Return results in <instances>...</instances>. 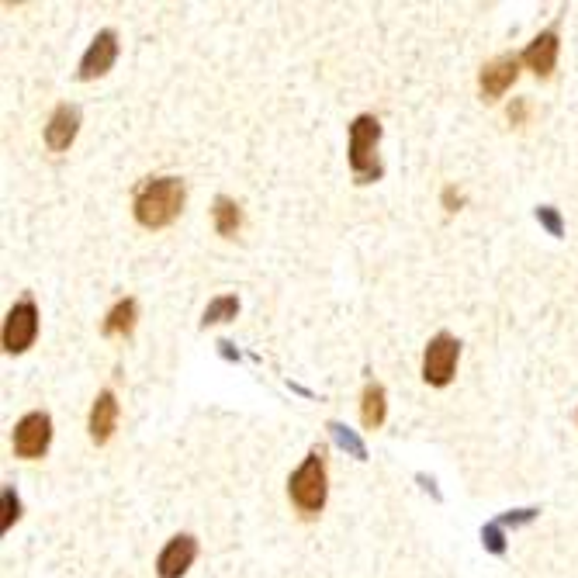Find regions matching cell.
I'll return each instance as SVG.
<instances>
[{
    "label": "cell",
    "mask_w": 578,
    "mask_h": 578,
    "mask_svg": "<svg viewBox=\"0 0 578 578\" xmlns=\"http://www.w3.org/2000/svg\"><path fill=\"white\" fill-rule=\"evenodd\" d=\"M184 180L180 177H149L132 198V215L142 229H167L184 208Z\"/></svg>",
    "instance_id": "obj_1"
},
{
    "label": "cell",
    "mask_w": 578,
    "mask_h": 578,
    "mask_svg": "<svg viewBox=\"0 0 578 578\" xmlns=\"http://www.w3.org/2000/svg\"><path fill=\"white\" fill-rule=\"evenodd\" d=\"M378 139L381 122L374 115H357L350 122V170L357 184H374L385 177V167L378 163Z\"/></svg>",
    "instance_id": "obj_2"
},
{
    "label": "cell",
    "mask_w": 578,
    "mask_h": 578,
    "mask_svg": "<svg viewBox=\"0 0 578 578\" xmlns=\"http://www.w3.org/2000/svg\"><path fill=\"white\" fill-rule=\"evenodd\" d=\"M288 495L298 506V513L315 516L326 506V457L315 447L309 450V457L302 461V468L288 478Z\"/></svg>",
    "instance_id": "obj_3"
},
{
    "label": "cell",
    "mask_w": 578,
    "mask_h": 578,
    "mask_svg": "<svg viewBox=\"0 0 578 578\" xmlns=\"http://www.w3.org/2000/svg\"><path fill=\"white\" fill-rule=\"evenodd\" d=\"M457 357H461V343L454 340L450 333H437L430 343H426V354H423V378L426 385L433 388H444L454 381L457 371Z\"/></svg>",
    "instance_id": "obj_4"
},
{
    "label": "cell",
    "mask_w": 578,
    "mask_h": 578,
    "mask_svg": "<svg viewBox=\"0 0 578 578\" xmlns=\"http://www.w3.org/2000/svg\"><path fill=\"white\" fill-rule=\"evenodd\" d=\"M49 440H52V419L49 412H28V416L18 419L14 426V454L25 457V461H39V457L49 450Z\"/></svg>",
    "instance_id": "obj_5"
},
{
    "label": "cell",
    "mask_w": 578,
    "mask_h": 578,
    "mask_svg": "<svg viewBox=\"0 0 578 578\" xmlns=\"http://www.w3.org/2000/svg\"><path fill=\"white\" fill-rule=\"evenodd\" d=\"M39 336V309L32 298H21L4 319V350L7 354H25Z\"/></svg>",
    "instance_id": "obj_6"
},
{
    "label": "cell",
    "mask_w": 578,
    "mask_h": 578,
    "mask_svg": "<svg viewBox=\"0 0 578 578\" xmlns=\"http://www.w3.org/2000/svg\"><path fill=\"white\" fill-rule=\"evenodd\" d=\"M520 63H523L520 56L506 52V56H495L482 66V73H478V90H482L485 101H499V97L516 84V77H520Z\"/></svg>",
    "instance_id": "obj_7"
},
{
    "label": "cell",
    "mask_w": 578,
    "mask_h": 578,
    "mask_svg": "<svg viewBox=\"0 0 578 578\" xmlns=\"http://www.w3.org/2000/svg\"><path fill=\"white\" fill-rule=\"evenodd\" d=\"M118 59V32L104 28V32L94 35V42L87 45L84 59H80V80H97L115 66Z\"/></svg>",
    "instance_id": "obj_8"
},
{
    "label": "cell",
    "mask_w": 578,
    "mask_h": 578,
    "mask_svg": "<svg viewBox=\"0 0 578 578\" xmlns=\"http://www.w3.org/2000/svg\"><path fill=\"white\" fill-rule=\"evenodd\" d=\"M194 558H198V540L191 534H177L167 540V547L160 551V558H156V575L160 578H184L187 568L194 565Z\"/></svg>",
    "instance_id": "obj_9"
},
{
    "label": "cell",
    "mask_w": 578,
    "mask_h": 578,
    "mask_svg": "<svg viewBox=\"0 0 578 578\" xmlns=\"http://www.w3.org/2000/svg\"><path fill=\"white\" fill-rule=\"evenodd\" d=\"M115 426H118V399L111 388H104L101 395L90 405V419H87V430H90V440L97 447H104L111 437H115Z\"/></svg>",
    "instance_id": "obj_10"
},
{
    "label": "cell",
    "mask_w": 578,
    "mask_h": 578,
    "mask_svg": "<svg viewBox=\"0 0 578 578\" xmlns=\"http://www.w3.org/2000/svg\"><path fill=\"white\" fill-rule=\"evenodd\" d=\"M77 129H80V108L59 104V108L49 115V125H45V146H49L52 153H63V149L73 146Z\"/></svg>",
    "instance_id": "obj_11"
},
{
    "label": "cell",
    "mask_w": 578,
    "mask_h": 578,
    "mask_svg": "<svg viewBox=\"0 0 578 578\" xmlns=\"http://www.w3.org/2000/svg\"><path fill=\"white\" fill-rule=\"evenodd\" d=\"M558 32L554 28H547V32H540L534 42L523 49V66L527 70H534L537 77H551L554 73V63H558Z\"/></svg>",
    "instance_id": "obj_12"
},
{
    "label": "cell",
    "mask_w": 578,
    "mask_h": 578,
    "mask_svg": "<svg viewBox=\"0 0 578 578\" xmlns=\"http://www.w3.org/2000/svg\"><path fill=\"white\" fill-rule=\"evenodd\" d=\"M135 319H139V302L135 298H122L101 322V333L104 336H129L135 329Z\"/></svg>",
    "instance_id": "obj_13"
},
{
    "label": "cell",
    "mask_w": 578,
    "mask_h": 578,
    "mask_svg": "<svg viewBox=\"0 0 578 578\" xmlns=\"http://www.w3.org/2000/svg\"><path fill=\"white\" fill-rule=\"evenodd\" d=\"M360 419H364L367 430H378L385 423V388L378 381H367L364 395H360Z\"/></svg>",
    "instance_id": "obj_14"
},
{
    "label": "cell",
    "mask_w": 578,
    "mask_h": 578,
    "mask_svg": "<svg viewBox=\"0 0 578 578\" xmlns=\"http://www.w3.org/2000/svg\"><path fill=\"white\" fill-rule=\"evenodd\" d=\"M212 219H215V232L229 239V236H236L239 225H243V212H239L236 201L225 198V194H219V198H215V205H212Z\"/></svg>",
    "instance_id": "obj_15"
},
{
    "label": "cell",
    "mask_w": 578,
    "mask_h": 578,
    "mask_svg": "<svg viewBox=\"0 0 578 578\" xmlns=\"http://www.w3.org/2000/svg\"><path fill=\"white\" fill-rule=\"evenodd\" d=\"M239 315V298L236 295H219L215 302H208L205 315H201V326H219V322H229Z\"/></svg>",
    "instance_id": "obj_16"
},
{
    "label": "cell",
    "mask_w": 578,
    "mask_h": 578,
    "mask_svg": "<svg viewBox=\"0 0 578 578\" xmlns=\"http://www.w3.org/2000/svg\"><path fill=\"white\" fill-rule=\"evenodd\" d=\"M329 433H333L336 444H340L343 450H350V454H354L357 461H364V457H367L364 440H360L354 430H347V426H343V423H329Z\"/></svg>",
    "instance_id": "obj_17"
},
{
    "label": "cell",
    "mask_w": 578,
    "mask_h": 578,
    "mask_svg": "<svg viewBox=\"0 0 578 578\" xmlns=\"http://www.w3.org/2000/svg\"><path fill=\"white\" fill-rule=\"evenodd\" d=\"M0 502H4V516H0V530H11L14 523L21 520V499H18V492H14V485H7L4 495H0Z\"/></svg>",
    "instance_id": "obj_18"
},
{
    "label": "cell",
    "mask_w": 578,
    "mask_h": 578,
    "mask_svg": "<svg viewBox=\"0 0 578 578\" xmlns=\"http://www.w3.org/2000/svg\"><path fill=\"white\" fill-rule=\"evenodd\" d=\"M482 544H485V551L495 554V558H502V554H506V534H502L499 520L485 523V527H482Z\"/></svg>",
    "instance_id": "obj_19"
},
{
    "label": "cell",
    "mask_w": 578,
    "mask_h": 578,
    "mask_svg": "<svg viewBox=\"0 0 578 578\" xmlns=\"http://www.w3.org/2000/svg\"><path fill=\"white\" fill-rule=\"evenodd\" d=\"M534 215H537V222L544 225V229L551 232L554 239H561V236H565V222H561V212H558V208H551V205H540Z\"/></svg>",
    "instance_id": "obj_20"
},
{
    "label": "cell",
    "mask_w": 578,
    "mask_h": 578,
    "mask_svg": "<svg viewBox=\"0 0 578 578\" xmlns=\"http://www.w3.org/2000/svg\"><path fill=\"white\" fill-rule=\"evenodd\" d=\"M540 516V509H509V513L499 516V527H523V523H534Z\"/></svg>",
    "instance_id": "obj_21"
},
{
    "label": "cell",
    "mask_w": 578,
    "mask_h": 578,
    "mask_svg": "<svg viewBox=\"0 0 578 578\" xmlns=\"http://www.w3.org/2000/svg\"><path fill=\"white\" fill-rule=\"evenodd\" d=\"M461 205H464V194L457 191V187H444V208H447V212H457Z\"/></svg>",
    "instance_id": "obj_22"
},
{
    "label": "cell",
    "mask_w": 578,
    "mask_h": 578,
    "mask_svg": "<svg viewBox=\"0 0 578 578\" xmlns=\"http://www.w3.org/2000/svg\"><path fill=\"white\" fill-rule=\"evenodd\" d=\"M523 118H527V101H516L513 108H509V122H513V125H523Z\"/></svg>",
    "instance_id": "obj_23"
}]
</instances>
